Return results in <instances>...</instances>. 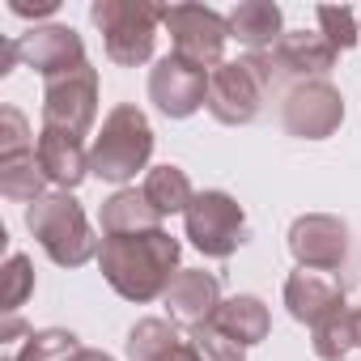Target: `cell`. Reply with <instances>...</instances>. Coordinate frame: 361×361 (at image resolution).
<instances>
[{
    "label": "cell",
    "mask_w": 361,
    "mask_h": 361,
    "mask_svg": "<svg viewBox=\"0 0 361 361\" xmlns=\"http://www.w3.org/2000/svg\"><path fill=\"white\" fill-rule=\"evenodd\" d=\"M178 238H170L166 230H145V234H119V238H102L98 251V268L106 276V285L128 298V302H153L166 298V289L174 285L178 268Z\"/></svg>",
    "instance_id": "obj_1"
},
{
    "label": "cell",
    "mask_w": 361,
    "mask_h": 361,
    "mask_svg": "<svg viewBox=\"0 0 361 361\" xmlns=\"http://www.w3.org/2000/svg\"><path fill=\"white\" fill-rule=\"evenodd\" d=\"M26 226L39 238V247L47 251V259L60 264V268H81V264H90L102 251L94 230H90V221H85V213H81V204L68 192H51L39 204H30L26 209Z\"/></svg>",
    "instance_id": "obj_2"
},
{
    "label": "cell",
    "mask_w": 361,
    "mask_h": 361,
    "mask_svg": "<svg viewBox=\"0 0 361 361\" xmlns=\"http://www.w3.org/2000/svg\"><path fill=\"white\" fill-rule=\"evenodd\" d=\"M149 153H153V128L140 106L123 102L102 119V132L94 136L90 174L106 178V183H128V178H136V170L149 166Z\"/></svg>",
    "instance_id": "obj_3"
},
{
    "label": "cell",
    "mask_w": 361,
    "mask_h": 361,
    "mask_svg": "<svg viewBox=\"0 0 361 361\" xmlns=\"http://www.w3.org/2000/svg\"><path fill=\"white\" fill-rule=\"evenodd\" d=\"M90 18L102 30V43H106V60L111 64L136 68V64H145L153 56L161 5H149V0H94Z\"/></svg>",
    "instance_id": "obj_4"
},
{
    "label": "cell",
    "mask_w": 361,
    "mask_h": 361,
    "mask_svg": "<svg viewBox=\"0 0 361 361\" xmlns=\"http://www.w3.org/2000/svg\"><path fill=\"white\" fill-rule=\"evenodd\" d=\"M161 26L170 30L174 56L192 64V68H221L226 60V39H230V22L217 9L204 5H161Z\"/></svg>",
    "instance_id": "obj_5"
},
{
    "label": "cell",
    "mask_w": 361,
    "mask_h": 361,
    "mask_svg": "<svg viewBox=\"0 0 361 361\" xmlns=\"http://www.w3.org/2000/svg\"><path fill=\"white\" fill-rule=\"evenodd\" d=\"M183 217L192 247L204 251L209 259H230L247 243V213L230 192H200Z\"/></svg>",
    "instance_id": "obj_6"
},
{
    "label": "cell",
    "mask_w": 361,
    "mask_h": 361,
    "mask_svg": "<svg viewBox=\"0 0 361 361\" xmlns=\"http://www.w3.org/2000/svg\"><path fill=\"white\" fill-rule=\"evenodd\" d=\"M98 115V68L81 64L73 73L43 81V128L85 136Z\"/></svg>",
    "instance_id": "obj_7"
},
{
    "label": "cell",
    "mask_w": 361,
    "mask_h": 361,
    "mask_svg": "<svg viewBox=\"0 0 361 361\" xmlns=\"http://www.w3.org/2000/svg\"><path fill=\"white\" fill-rule=\"evenodd\" d=\"M268 85L264 77L247 64V60H226L221 68L209 73V115L226 128H238V123H251L259 115V102H264Z\"/></svg>",
    "instance_id": "obj_8"
},
{
    "label": "cell",
    "mask_w": 361,
    "mask_h": 361,
    "mask_svg": "<svg viewBox=\"0 0 361 361\" xmlns=\"http://www.w3.org/2000/svg\"><path fill=\"white\" fill-rule=\"evenodd\" d=\"M149 98H153V106H157L161 115L188 119V115H196V111L204 106V98H209V73L183 64V60L170 51V56H161V60L153 64V73H149Z\"/></svg>",
    "instance_id": "obj_9"
},
{
    "label": "cell",
    "mask_w": 361,
    "mask_h": 361,
    "mask_svg": "<svg viewBox=\"0 0 361 361\" xmlns=\"http://www.w3.org/2000/svg\"><path fill=\"white\" fill-rule=\"evenodd\" d=\"M344 119V98L327 81H302L285 98V132L302 140H323L340 128Z\"/></svg>",
    "instance_id": "obj_10"
},
{
    "label": "cell",
    "mask_w": 361,
    "mask_h": 361,
    "mask_svg": "<svg viewBox=\"0 0 361 361\" xmlns=\"http://www.w3.org/2000/svg\"><path fill=\"white\" fill-rule=\"evenodd\" d=\"M289 251H293L298 268L336 272L348 255V226L327 213H306L289 226Z\"/></svg>",
    "instance_id": "obj_11"
},
{
    "label": "cell",
    "mask_w": 361,
    "mask_h": 361,
    "mask_svg": "<svg viewBox=\"0 0 361 361\" xmlns=\"http://www.w3.org/2000/svg\"><path fill=\"white\" fill-rule=\"evenodd\" d=\"M18 51H22V64L43 73V77H60V73H73L85 60V43L73 26H35L18 39Z\"/></svg>",
    "instance_id": "obj_12"
},
{
    "label": "cell",
    "mask_w": 361,
    "mask_h": 361,
    "mask_svg": "<svg viewBox=\"0 0 361 361\" xmlns=\"http://www.w3.org/2000/svg\"><path fill=\"white\" fill-rule=\"evenodd\" d=\"M336 47L323 39V35H314V30H289V35H281V43L268 51V64H272V77L281 81V77H314V81H323V73H331L336 68Z\"/></svg>",
    "instance_id": "obj_13"
},
{
    "label": "cell",
    "mask_w": 361,
    "mask_h": 361,
    "mask_svg": "<svg viewBox=\"0 0 361 361\" xmlns=\"http://www.w3.org/2000/svg\"><path fill=\"white\" fill-rule=\"evenodd\" d=\"M217 306H221V285L204 268H183L174 276V285L166 289V310L174 323H188V327L213 323Z\"/></svg>",
    "instance_id": "obj_14"
},
{
    "label": "cell",
    "mask_w": 361,
    "mask_h": 361,
    "mask_svg": "<svg viewBox=\"0 0 361 361\" xmlns=\"http://www.w3.org/2000/svg\"><path fill=\"white\" fill-rule=\"evenodd\" d=\"M285 306L298 323L314 327L323 323L331 310L344 306V289L331 272H314V268H298L289 281H285Z\"/></svg>",
    "instance_id": "obj_15"
},
{
    "label": "cell",
    "mask_w": 361,
    "mask_h": 361,
    "mask_svg": "<svg viewBox=\"0 0 361 361\" xmlns=\"http://www.w3.org/2000/svg\"><path fill=\"white\" fill-rule=\"evenodd\" d=\"M35 157L47 174V183H56L60 192H73L81 178L90 174V149L81 145V136L60 132V128H43L35 140Z\"/></svg>",
    "instance_id": "obj_16"
},
{
    "label": "cell",
    "mask_w": 361,
    "mask_h": 361,
    "mask_svg": "<svg viewBox=\"0 0 361 361\" xmlns=\"http://www.w3.org/2000/svg\"><path fill=\"white\" fill-rule=\"evenodd\" d=\"M226 22H230V39H238L251 51H272L285 35L281 30V9L272 0H243Z\"/></svg>",
    "instance_id": "obj_17"
},
{
    "label": "cell",
    "mask_w": 361,
    "mask_h": 361,
    "mask_svg": "<svg viewBox=\"0 0 361 361\" xmlns=\"http://www.w3.org/2000/svg\"><path fill=\"white\" fill-rule=\"evenodd\" d=\"M102 234L106 238H119V234H145V230H161V213L145 200V192H115L111 200H102Z\"/></svg>",
    "instance_id": "obj_18"
},
{
    "label": "cell",
    "mask_w": 361,
    "mask_h": 361,
    "mask_svg": "<svg viewBox=\"0 0 361 361\" xmlns=\"http://www.w3.org/2000/svg\"><path fill=\"white\" fill-rule=\"evenodd\" d=\"M213 323H217L230 340H238L243 348L268 340V331H272V314H268V306H264L259 298H251V293H238V298L221 302L217 314H213Z\"/></svg>",
    "instance_id": "obj_19"
},
{
    "label": "cell",
    "mask_w": 361,
    "mask_h": 361,
    "mask_svg": "<svg viewBox=\"0 0 361 361\" xmlns=\"http://www.w3.org/2000/svg\"><path fill=\"white\" fill-rule=\"evenodd\" d=\"M145 200L161 213V217H170V213H188L192 209V200H196V192H192V178L178 170V166H153L149 174H145Z\"/></svg>",
    "instance_id": "obj_20"
},
{
    "label": "cell",
    "mask_w": 361,
    "mask_h": 361,
    "mask_svg": "<svg viewBox=\"0 0 361 361\" xmlns=\"http://www.w3.org/2000/svg\"><path fill=\"white\" fill-rule=\"evenodd\" d=\"M47 174L39 166L35 153L26 157H13V161H0V196L13 200V204H39L47 192Z\"/></svg>",
    "instance_id": "obj_21"
},
{
    "label": "cell",
    "mask_w": 361,
    "mask_h": 361,
    "mask_svg": "<svg viewBox=\"0 0 361 361\" xmlns=\"http://www.w3.org/2000/svg\"><path fill=\"white\" fill-rule=\"evenodd\" d=\"M310 348H314V357H323V361H344L348 348H357V319H353V310L340 306V310H331L323 323H314V327H310Z\"/></svg>",
    "instance_id": "obj_22"
},
{
    "label": "cell",
    "mask_w": 361,
    "mask_h": 361,
    "mask_svg": "<svg viewBox=\"0 0 361 361\" xmlns=\"http://www.w3.org/2000/svg\"><path fill=\"white\" fill-rule=\"evenodd\" d=\"M178 340V327L174 319H140L132 331H128V357L132 361H157L166 348H174Z\"/></svg>",
    "instance_id": "obj_23"
},
{
    "label": "cell",
    "mask_w": 361,
    "mask_h": 361,
    "mask_svg": "<svg viewBox=\"0 0 361 361\" xmlns=\"http://www.w3.org/2000/svg\"><path fill=\"white\" fill-rule=\"evenodd\" d=\"M35 293V268L22 251H13L0 268V314H18V306Z\"/></svg>",
    "instance_id": "obj_24"
},
{
    "label": "cell",
    "mask_w": 361,
    "mask_h": 361,
    "mask_svg": "<svg viewBox=\"0 0 361 361\" xmlns=\"http://www.w3.org/2000/svg\"><path fill=\"white\" fill-rule=\"evenodd\" d=\"M77 353H81V344H77L73 331L47 327V331H35V336L22 344L18 361H77Z\"/></svg>",
    "instance_id": "obj_25"
},
{
    "label": "cell",
    "mask_w": 361,
    "mask_h": 361,
    "mask_svg": "<svg viewBox=\"0 0 361 361\" xmlns=\"http://www.w3.org/2000/svg\"><path fill=\"white\" fill-rule=\"evenodd\" d=\"M188 340L196 344V353H200L204 361H247V348H243L238 340H230L217 323H200V327H192Z\"/></svg>",
    "instance_id": "obj_26"
},
{
    "label": "cell",
    "mask_w": 361,
    "mask_h": 361,
    "mask_svg": "<svg viewBox=\"0 0 361 361\" xmlns=\"http://www.w3.org/2000/svg\"><path fill=\"white\" fill-rule=\"evenodd\" d=\"M30 123L18 106H0V161H13V157H26L35 153L30 149Z\"/></svg>",
    "instance_id": "obj_27"
},
{
    "label": "cell",
    "mask_w": 361,
    "mask_h": 361,
    "mask_svg": "<svg viewBox=\"0 0 361 361\" xmlns=\"http://www.w3.org/2000/svg\"><path fill=\"white\" fill-rule=\"evenodd\" d=\"M319 26H323V39L336 47V51H348V47H357V13L353 9H344V5H323L319 9Z\"/></svg>",
    "instance_id": "obj_28"
},
{
    "label": "cell",
    "mask_w": 361,
    "mask_h": 361,
    "mask_svg": "<svg viewBox=\"0 0 361 361\" xmlns=\"http://www.w3.org/2000/svg\"><path fill=\"white\" fill-rule=\"evenodd\" d=\"M35 336V327H26L22 314H0V361H18V344H26Z\"/></svg>",
    "instance_id": "obj_29"
},
{
    "label": "cell",
    "mask_w": 361,
    "mask_h": 361,
    "mask_svg": "<svg viewBox=\"0 0 361 361\" xmlns=\"http://www.w3.org/2000/svg\"><path fill=\"white\" fill-rule=\"evenodd\" d=\"M60 9V0H9V13L18 18H51Z\"/></svg>",
    "instance_id": "obj_30"
},
{
    "label": "cell",
    "mask_w": 361,
    "mask_h": 361,
    "mask_svg": "<svg viewBox=\"0 0 361 361\" xmlns=\"http://www.w3.org/2000/svg\"><path fill=\"white\" fill-rule=\"evenodd\" d=\"M157 361H204V357L196 353V344H192V340H178V344H174V348H166Z\"/></svg>",
    "instance_id": "obj_31"
},
{
    "label": "cell",
    "mask_w": 361,
    "mask_h": 361,
    "mask_svg": "<svg viewBox=\"0 0 361 361\" xmlns=\"http://www.w3.org/2000/svg\"><path fill=\"white\" fill-rule=\"evenodd\" d=\"M22 60V51H18V39H5L0 43V77L5 73H13V64Z\"/></svg>",
    "instance_id": "obj_32"
},
{
    "label": "cell",
    "mask_w": 361,
    "mask_h": 361,
    "mask_svg": "<svg viewBox=\"0 0 361 361\" xmlns=\"http://www.w3.org/2000/svg\"><path fill=\"white\" fill-rule=\"evenodd\" d=\"M77 361H115L111 353H102V348H81L77 353Z\"/></svg>",
    "instance_id": "obj_33"
},
{
    "label": "cell",
    "mask_w": 361,
    "mask_h": 361,
    "mask_svg": "<svg viewBox=\"0 0 361 361\" xmlns=\"http://www.w3.org/2000/svg\"><path fill=\"white\" fill-rule=\"evenodd\" d=\"M353 319H357V348H361V310H353Z\"/></svg>",
    "instance_id": "obj_34"
}]
</instances>
